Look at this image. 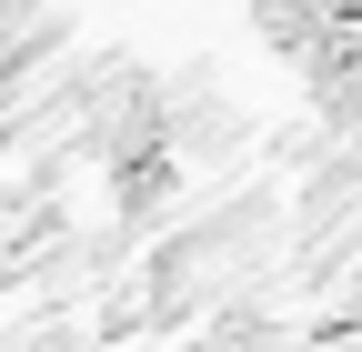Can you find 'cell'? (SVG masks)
<instances>
[{"mask_svg":"<svg viewBox=\"0 0 362 352\" xmlns=\"http://www.w3.org/2000/svg\"><path fill=\"white\" fill-rule=\"evenodd\" d=\"M0 352H90V332H71V322H21V332H0Z\"/></svg>","mask_w":362,"mask_h":352,"instance_id":"6da1fadb","label":"cell"}]
</instances>
